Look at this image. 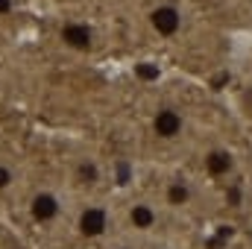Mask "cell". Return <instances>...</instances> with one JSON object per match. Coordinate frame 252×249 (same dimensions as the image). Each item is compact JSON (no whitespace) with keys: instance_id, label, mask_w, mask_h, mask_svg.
<instances>
[{"instance_id":"6da1fadb","label":"cell","mask_w":252,"mask_h":249,"mask_svg":"<svg viewBox=\"0 0 252 249\" xmlns=\"http://www.w3.org/2000/svg\"><path fill=\"white\" fill-rule=\"evenodd\" d=\"M27 214L35 226H53L64 217V196L56 187H35L27 199Z\"/></svg>"},{"instance_id":"7a4b0ae2","label":"cell","mask_w":252,"mask_h":249,"mask_svg":"<svg viewBox=\"0 0 252 249\" xmlns=\"http://www.w3.org/2000/svg\"><path fill=\"white\" fill-rule=\"evenodd\" d=\"M112 229V211L109 205L103 202H85L79 211H76V235L85 238V241H100L106 238Z\"/></svg>"},{"instance_id":"3957f363","label":"cell","mask_w":252,"mask_h":249,"mask_svg":"<svg viewBox=\"0 0 252 249\" xmlns=\"http://www.w3.org/2000/svg\"><path fill=\"white\" fill-rule=\"evenodd\" d=\"M147 24L156 35L161 38H173L182 32L185 27V12L176 6V3H156L150 12H147Z\"/></svg>"},{"instance_id":"277c9868","label":"cell","mask_w":252,"mask_h":249,"mask_svg":"<svg viewBox=\"0 0 252 249\" xmlns=\"http://www.w3.org/2000/svg\"><path fill=\"white\" fill-rule=\"evenodd\" d=\"M103 179H106V167H103V161H100L97 156L79 153V156L73 158V164H70V182H73L76 187L94 190Z\"/></svg>"},{"instance_id":"5b68a950","label":"cell","mask_w":252,"mask_h":249,"mask_svg":"<svg viewBox=\"0 0 252 249\" xmlns=\"http://www.w3.org/2000/svg\"><path fill=\"white\" fill-rule=\"evenodd\" d=\"M59 44L70 53H91L97 38H94V30L85 24V21H64L59 24V32H56Z\"/></svg>"},{"instance_id":"8992f818","label":"cell","mask_w":252,"mask_h":249,"mask_svg":"<svg viewBox=\"0 0 252 249\" xmlns=\"http://www.w3.org/2000/svg\"><path fill=\"white\" fill-rule=\"evenodd\" d=\"M150 129L158 141H176L185 135V115L179 106H161L156 109L153 121H150Z\"/></svg>"},{"instance_id":"52a82bcc","label":"cell","mask_w":252,"mask_h":249,"mask_svg":"<svg viewBox=\"0 0 252 249\" xmlns=\"http://www.w3.org/2000/svg\"><path fill=\"white\" fill-rule=\"evenodd\" d=\"M202 170L211 179H232L235 170H238V158L229 147H211L202 156Z\"/></svg>"},{"instance_id":"ba28073f","label":"cell","mask_w":252,"mask_h":249,"mask_svg":"<svg viewBox=\"0 0 252 249\" xmlns=\"http://www.w3.org/2000/svg\"><path fill=\"white\" fill-rule=\"evenodd\" d=\"M126 226L132 232H153L158 226V208L150 199H135L126 208Z\"/></svg>"},{"instance_id":"9c48e42d","label":"cell","mask_w":252,"mask_h":249,"mask_svg":"<svg viewBox=\"0 0 252 249\" xmlns=\"http://www.w3.org/2000/svg\"><path fill=\"white\" fill-rule=\"evenodd\" d=\"M161 199H164L167 208H188L190 202H193V185H190L188 179L176 176V179H170V182L164 185Z\"/></svg>"},{"instance_id":"30bf717a","label":"cell","mask_w":252,"mask_h":249,"mask_svg":"<svg viewBox=\"0 0 252 249\" xmlns=\"http://www.w3.org/2000/svg\"><path fill=\"white\" fill-rule=\"evenodd\" d=\"M18 179H21V170L9 158H0V193H9L18 185Z\"/></svg>"},{"instance_id":"8fae6325","label":"cell","mask_w":252,"mask_h":249,"mask_svg":"<svg viewBox=\"0 0 252 249\" xmlns=\"http://www.w3.org/2000/svg\"><path fill=\"white\" fill-rule=\"evenodd\" d=\"M226 202H229L232 208H241V202H244V187L241 185H229L226 187Z\"/></svg>"},{"instance_id":"7c38bea8","label":"cell","mask_w":252,"mask_h":249,"mask_svg":"<svg viewBox=\"0 0 252 249\" xmlns=\"http://www.w3.org/2000/svg\"><path fill=\"white\" fill-rule=\"evenodd\" d=\"M18 12V0H0V18H12Z\"/></svg>"},{"instance_id":"4fadbf2b","label":"cell","mask_w":252,"mask_h":249,"mask_svg":"<svg viewBox=\"0 0 252 249\" xmlns=\"http://www.w3.org/2000/svg\"><path fill=\"white\" fill-rule=\"evenodd\" d=\"M118 249H132V247H118Z\"/></svg>"}]
</instances>
